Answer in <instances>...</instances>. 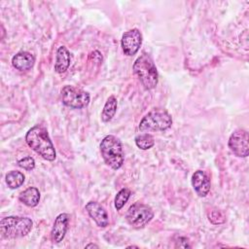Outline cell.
I'll list each match as a JSON object with an SVG mask.
<instances>
[{"label":"cell","instance_id":"1","mask_svg":"<svg viewBox=\"0 0 249 249\" xmlns=\"http://www.w3.org/2000/svg\"><path fill=\"white\" fill-rule=\"evenodd\" d=\"M25 141L27 145L47 160H53L56 157L53 144L49 136L48 130L42 125L31 127L26 135Z\"/></svg>","mask_w":249,"mask_h":249},{"label":"cell","instance_id":"2","mask_svg":"<svg viewBox=\"0 0 249 249\" xmlns=\"http://www.w3.org/2000/svg\"><path fill=\"white\" fill-rule=\"evenodd\" d=\"M133 72L146 89H153L159 82V75L154 60L148 53H142L133 64Z\"/></svg>","mask_w":249,"mask_h":249},{"label":"cell","instance_id":"3","mask_svg":"<svg viewBox=\"0 0 249 249\" xmlns=\"http://www.w3.org/2000/svg\"><path fill=\"white\" fill-rule=\"evenodd\" d=\"M99 147L101 156L107 165L115 170L123 165L124 153L119 138L114 135H107L101 140Z\"/></svg>","mask_w":249,"mask_h":249},{"label":"cell","instance_id":"4","mask_svg":"<svg viewBox=\"0 0 249 249\" xmlns=\"http://www.w3.org/2000/svg\"><path fill=\"white\" fill-rule=\"evenodd\" d=\"M33 222L28 217L9 216L0 221V233L7 239L25 236L30 232Z\"/></svg>","mask_w":249,"mask_h":249},{"label":"cell","instance_id":"5","mask_svg":"<svg viewBox=\"0 0 249 249\" xmlns=\"http://www.w3.org/2000/svg\"><path fill=\"white\" fill-rule=\"evenodd\" d=\"M172 124V118L162 108H155L146 114L139 123L140 131H163Z\"/></svg>","mask_w":249,"mask_h":249},{"label":"cell","instance_id":"6","mask_svg":"<svg viewBox=\"0 0 249 249\" xmlns=\"http://www.w3.org/2000/svg\"><path fill=\"white\" fill-rule=\"evenodd\" d=\"M154 217L152 208L144 203L135 202L127 210L126 221L133 228L140 229L145 227Z\"/></svg>","mask_w":249,"mask_h":249},{"label":"cell","instance_id":"7","mask_svg":"<svg viewBox=\"0 0 249 249\" xmlns=\"http://www.w3.org/2000/svg\"><path fill=\"white\" fill-rule=\"evenodd\" d=\"M61 100L67 107L82 109L89 105V94L82 89H78L73 86H65L61 89Z\"/></svg>","mask_w":249,"mask_h":249},{"label":"cell","instance_id":"8","mask_svg":"<svg viewBox=\"0 0 249 249\" xmlns=\"http://www.w3.org/2000/svg\"><path fill=\"white\" fill-rule=\"evenodd\" d=\"M249 136L244 129L234 130L229 138V148L239 158H246L249 154Z\"/></svg>","mask_w":249,"mask_h":249},{"label":"cell","instance_id":"9","mask_svg":"<svg viewBox=\"0 0 249 249\" xmlns=\"http://www.w3.org/2000/svg\"><path fill=\"white\" fill-rule=\"evenodd\" d=\"M142 44V34L137 28L124 32L122 36L121 45L123 52L127 56L134 55Z\"/></svg>","mask_w":249,"mask_h":249},{"label":"cell","instance_id":"10","mask_svg":"<svg viewBox=\"0 0 249 249\" xmlns=\"http://www.w3.org/2000/svg\"><path fill=\"white\" fill-rule=\"evenodd\" d=\"M85 209L98 227L106 228L109 225V216L107 214V211L98 202L89 201L86 204Z\"/></svg>","mask_w":249,"mask_h":249},{"label":"cell","instance_id":"11","mask_svg":"<svg viewBox=\"0 0 249 249\" xmlns=\"http://www.w3.org/2000/svg\"><path fill=\"white\" fill-rule=\"evenodd\" d=\"M69 220L70 216L67 213H61L55 218L51 231V237L53 243H59L62 241L68 230Z\"/></svg>","mask_w":249,"mask_h":249},{"label":"cell","instance_id":"12","mask_svg":"<svg viewBox=\"0 0 249 249\" xmlns=\"http://www.w3.org/2000/svg\"><path fill=\"white\" fill-rule=\"evenodd\" d=\"M192 185L196 195L200 197L206 196L211 187L210 179L203 170L195 171L192 176Z\"/></svg>","mask_w":249,"mask_h":249},{"label":"cell","instance_id":"13","mask_svg":"<svg viewBox=\"0 0 249 249\" xmlns=\"http://www.w3.org/2000/svg\"><path fill=\"white\" fill-rule=\"evenodd\" d=\"M35 57L28 52H19L12 58L13 66L19 71H27L34 65Z\"/></svg>","mask_w":249,"mask_h":249},{"label":"cell","instance_id":"14","mask_svg":"<svg viewBox=\"0 0 249 249\" xmlns=\"http://www.w3.org/2000/svg\"><path fill=\"white\" fill-rule=\"evenodd\" d=\"M70 62H71V55L69 51L67 50L66 47L60 46L56 51V58L54 63L55 72L59 74L64 73L68 69Z\"/></svg>","mask_w":249,"mask_h":249},{"label":"cell","instance_id":"15","mask_svg":"<svg viewBox=\"0 0 249 249\" xmlns=\"http://www.w3.org/2000/svg\"><path fill=\"white\" fill-rule=\"evenodd\" d=\"M19 200L28 207H34L39 203L40 192L35 187H29L19 194Z\"/></svg>","mask_w":249,"mask_h":249},{"label":"cell","instance_id":"16","mask_svg":"<svg viewBox=\"0 0 249 249\" xmlns=\"http://www.w3.org/2000/svg\"><path fill=\"white\" fill-rule=\"evenodd\" d=\"M117 106H118L117 98L114 95L109 96L101 113V120L104 123H108L113 119L117 111Z\"/></svg>","mask_w":249,"mask_h":249},{"label":"cell","instance_id":"17","mask_svg":"<svg viewBox=\"0 0 249 249\" xmlns=\"http://www.w3.org/2000/svg\"><path fill=\"white\" fill-rule=\"evenodd\" d=\"M24 175L20 171L12 170L6 174V183L10 189H18L24 182Z\"/></svg>","mask_w":249,"mask_h":249},{"label":"cell","instance_id":"18","mask_svg":"<svg viewBox=\"0 0 249 249\" xmlns=\"http://www.w3.org/2000/svg\"><path fill=\"white\" fill-rule=\"evenodd\" d=\"M135 144L141 150H148L155 144V139L150 133H141L135 137Z\"/></svg>","mask_w":249,"mask_h":249},{"label":"cell","instance_id":"19","mask_svg":"<svg viewBox=\"0 0 249 249\" xmlns=\"http://www.w3.org/2000/svg\"><path fill=\"white\" fill-rule=\"evenodd\" d=\"M130 194H131L130 190L127 188H123L122 190H120L117 193V195L115 196V200H114L115 207L117 210H121L124 207V205L127 202V200L130 196Z\"/></svg>","mask_w":249,"mask_h":249},{"label":"cell","instance_id":"20","mask_svg":"<svg viewBox=\"0 0 249 249\" xmlns=\"http://www.w3.org/2000/svg\"><path fill=\"white\" fill-rule=\"evenodd\" d=\"M18 165L25 170H32L34 169L35 167V160L32 157H25V158H22L20 159L19 160H18Z\"/></svg>","mask_w":249,"mask_h":249},{"label":"cell","instance_id":"21","mask_svg":"<svg viewBox=\"0 0 249 249\" xmlns=\"http://www.w3.org/2000/svg\"><path fill=\"white\" fill-rule=\"evenodd\" d=\"M214 219H218L219 224H221V223L224 222V217H223V215H222L219 211H216V210L212 211V212L209 214V220H210V222H212Z\"/></svg>","mask_w":249,"mask_h":249},{"label":"cell","instance_id":"22","mask_svg":"<svg viewBox=\"0 0 249 249\" xmlns=\"http://www.w3.org/2000/svg\"><path fill=\"white\" fill-rule=\"evenodd\" d=\"M90 247H95V248H98V246H97V245H95V244H92V243H90V244H88V245L86 246V248H90Z\"/></svg>","mask_w":249,"mask_h":249}]
</instances>
